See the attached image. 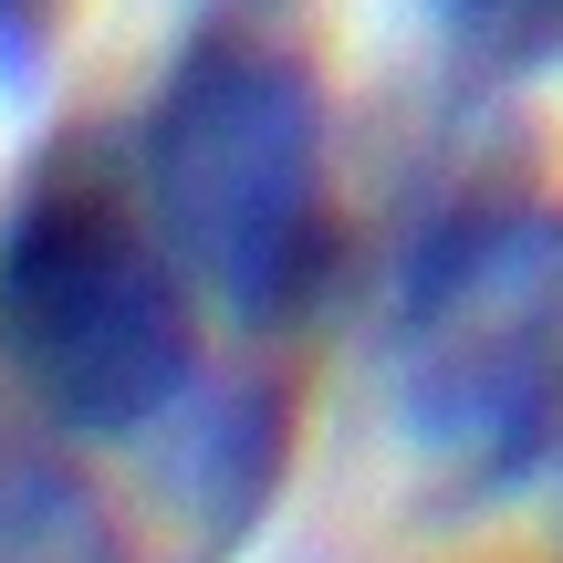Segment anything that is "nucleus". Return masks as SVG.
Here are the masks:
<instances>
[{"label":"nucleus","instance_id":"f257e3e1","mask_svg":"<svg viewBox=\"0 0 563 563\" xmlns=\"http://www.w3.org/2000/svg\"><path fill=\"white\" fill-rule=\"evenodd\" d=\"M136 199L230 323H302L344 272L334 95L313 53L251 21L199 32L136 125Z\"/></svg>","mask_w":563,"mask_h":563},{"label":"nucleus","instance_id":"f03ea898","mask_svg":"<svg viewBox=\"0 0 563 563\" xmlns=\"http://www.w3.org/2000/svg\"><path fill=\"white\" fill-rule=\"evenodd\" d=\"M386 418L470 501L563 490V199L439 220L386 302Z\"/></svg>","mask_w":563,"mask_h":563},{"label":"nucleus","instance_id":"7ed1b4c3","mask_svg":"<svg viewBox=\"0 0 563 563\" xmlns=\"http://www.w3.org/2000/svg\"><path fill=\"white\" fill-rule=\"evenodd\" d=\"M199 365V282L146 199L53 178L0 220V376L42 428L136 439Z\"/></svg>","mask_w":563,"mask_h":563},{"label":"nucleus","instance_id":"20e7f679","mask_svg":"<svg viewBox=\"0 0 563 563\" xmlns=\"http://www.w3.org/2000/svg\"><path fill=\"white\" fill-rule=\"evenodd\" d=\"M302 407L272 365H199L157 418L136 428V522L146 563H241L262 543L282 481H292Z\"/></svg>","mask_w":563,"mask_h":563},{"label":"nucleus","instance_id":"39448f33","mask_svg":"<svg viewBox=\"0 0 563 563\" xmlns=\"http://www.w3.org/2000/svg\"><path fill=\"white\" fill-rule=\"evenodd\" d=\"M0 563H146L125 501L63 428H0Z\"/></svg>","mask_w":563,"mask_h":563},{"label":"nucleus","instance_id":"423d86ee","mask_svg":"<svg viewBox=\"0 0 563 563\" xmlns=\"http://www.w3.org/2000/svg\"><path fill=\"white\" fill-rule=\"evenodd\" d=\"M418 11L470 74H553L563 63V0H418Z\"/></svg>","mask_w":563,"mask_h":563},{"label":"nucleus","instance_id":"0eeeda50","mask_svg":"<svg viewBox=\"0 0 563 563\" xmlns=\"http://www.w3.org/2000/svg\"><path fill=\"white\" fill-rule=\"evenodd\" d=\"M63 11L74 0H0V84H32L63 42Z\"/></svg>","mask_w":563,"mask_h":563}]
</instances>
